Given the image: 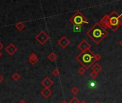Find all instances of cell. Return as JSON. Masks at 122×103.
Wrapping results in <instances>:
<instances>
[{
  "mask_svg": "<svg viewBox=\"0 0 122 103\" xmlns=\"http://www.w3.org/2000/svg\"><path fill=\"white\" fill-rule=\"evenodd\" d=\"M108 32L100 23L96 22L87 31L86 35L88 36L93 42L96 44H100L103 39L108 35Z\"/></svg>",
  "mask_w": 122,
  "mask_h": 103,
  "instance_id": "6da1fadb",
  "label": "cell"
},
{
  "mask_svg": "<svg viewBox=\"0 0 122 103\" xmlns=\"http://www.w3.org/2000/svg\"><path fill=\"white\" fill-rule=\"evenodd\" d=\"M100 59L101 56L98 54H94L91 49L81 52L76 57V60L86 69H88L96 61Z\"/></svg>",
  "mask_w": 122,
  "mask_h": 103,
  "instance_id": "7a4b0ae2",
  "label": "cell"
},
{
  "mask_svg": "<svg viewBox=\"0 0 122 103\" xmlns=\"http://www.w3.org/2000/svg\"><path fill=\"white\" fill-rule=\"evenodd\" d=\"M110 29L113 31H116L122 25V14H118L117 11H112L108 15Z\"/></svg>",
  "mask_w": 122,
  "mask_h": 103,
  "instance_id": "3957f363",
  "label": "cell"
},
{
  "mask_svg": "<svg viewBox=\"0 0 122 103\" xmlns=\"http://www.w3.org/2000/svg\"><path fill=\"white\" fill-rule=\"evenodd\" d=\"M69 21L73 25V26L78 27H81L82 26L87 24L88 23L87 18L83 14H82L79 11H77L73 15H72L70 17Z\"/></svg>",
  "mask_w": 122,
  "mask_h": 103,
  "instance_id": "277c9868",
  "label": "cell"
},
{
  "mask_svg": "<svg viewBox=\"0 0 122 103\" xmlns=\"http://www.w3.org/2000/svg\"><path fill=\"white\" fill-rule=\"evenodd\" d=\"M49 35L44 30H41L38 34L36 35L35 39L38 43H39L41 45L45 44L49 40Z\"/></svg>",
  "mask_w": 122,
  "mask_h": 103,
  "instance_id": "5b68a950",
  "label": "cell"
},
{
  "mask_svg": "<svg viewBox=\"0 0 122 103\" xmlns=\"http://www.w3.org/2000/svg\"><path fill=\"white\" fill-rule=\"evenodd\" d=\"M78 49L81 51V52H85V51H87V50H90L91 49V45L85 39L82 40L77 46Z\"/></svg>",
  "mask_w": 122,
  "mask_h": 103,
  "instance_id": "8992f818",
  "label": "cell"
},
{
  "mask_svg": "<svg viewBox=\"0 0 122 103\" xmlns=\"http://www.w3.org/2000/svg\"><path fill=\"white\" fill-rule=\"evenodd\" d=\"M71 44V41L65 36L61 37L59 41H58V44L62 48V49H66L69 44Z\"/></svg>",
  "mask_w": 122,
  "mask_h": 103,
  "instance_id": "52a82bcc",
  "label": "cell"
},
{
  "mask_svg": "<svg viewBox=\"0 0 122 103\" xmlns=\"http://www.w3.org/2000/svg\"><path fill=\"white\" fill-rule=\"evenodd\" d=\"M5 51H6L9 55L11 56V55H14V54L18 51V48H17V46H16L14 44L10 43V44H9L6 46Z\"/></svg>",
  "mask_w": 122,
  "mask_h": 103,
  "instance_id": "ba28073f",
  "label": "cell"
},
{
  "mask_svg": "<svg viewBox=\"0 0 122 103\" xmlns=\"http://www.w3.org/2000/svg\"><path fill=\"white\" fill-rule=\"evenodd\" d=\"M41 84L42 86H44V88H50L51 86H53L54 81L49 77H46L41 82Z\"/></svg>",
  "mask_w": 122,
  "mask_h": 103,
  "instance_id": "9c48e42d",
  "label": "cell"
},
{
  "mask_svg": "<svg viewBox=\"0 0 122 103\" xmlns=\"http://www.w3.org/2000/svg\"><path fill=\"white\" fill-rule=\"evenodd\" d=\"M99 23L105 28V29H110V24H109V16L108 14L104 15L101 19L100 20Z\"/></svg>",
  "mask_w": 122,
  "mask_h": 103,
  "instance_id": "30bf717a",
  "label": "cell"
},
{
  "mask_svg": "<svg viewBox=\"0 0 122 103\" xmlns=\"http://www.w3.org/2000/svg\"><path fill=\"white\" fill-rule=\"evenodd\" d=\"M29 62L31 64H33V65L36 64L39 62V57H38V56H37L35 53L32 52V53L29 55Z\"/></svg>",
  "mask_w": 122,
  "mask_h": 103,
  "instance_id": "8fae6325",
  "label": "cell"
},
{
  "mask_svg": "<svg viewBox=\"0 0 122 103\" xmlns=\"http://www.w3.org/2000/svg\"><path fill=\"white\" fill-rule=\"evenodd\" d=\"M40 93L44 98L48 99L52 94V91L50 89V88H44L43 89H41Z\"/></svg>",
  "mask_w": 122,
  "mask_h": 103,
  "instance_id": "7c38bea8",
  "label": "cell"
},
{
  "mask_svg": "<svg viewBox=\"0 0 122 103\" xmlns=\"http://www.w3.org/2000/svg\"><path fill=\"white\" fill-rule=\"evenodd\" d=\"M14 26H15V28H16L18 31H22L23 29H24V28H25L26 25H25V24H24L23 21H18L17 23H16V24H15Z\"/></svg>",
  "mask_w": 122,
  "mask_h": 103,
  "instance_id": "4fadbf2b",
  "label": "cell"
},
{
  "mask_svg": "<svg viewBox=\"0 0 122 103\" xmlns=\"http://www.w3.org/2000/svg\"><path fill=\"white\" fill-rule=\"evenodd\" d=\"M102 70H103L102 67H101L100 64H98V63H96V64H94L92 66V71H93V72H96V73L98 74V73L101 72Z\"/></svg>",
  "mask_w": 122,
  "mask_h": 103,
  "instance_id": "5bb4252c",
  "label": "cell"
},
{
  "mask_svg": "<svg viewBox=\"0 0 122 103\" xmlns=\"http://www.w3.org/2000/svg\"><path fill=\"white\" fill-rule=\"evenodd\" d=\"M47 58H48V59H49V60H50L51 62H55V61H56V60H57L58 57H57V55H56L54 52H51L50 54H48Z\"/></svg>",
  "mask_w": 122,
  "mask_h": 103,
  "instance_id": "9a60e30c",
  "label": "cell"
},
{
  "mask_svg": "<svg viewBox=\"0 0 122 103\" xmlns=\"http://www.w3.org/2000/svg\"><path fill=\"white\" fill-rule=\"evenodd\" d=\"M11 78H12V79L14 80V81H18V80H19V79L21 78V76L19 73H14V74H12Z\"/></svg>",
  "mask_w": 122,
  "mask_h": 103,
  "instance_id": "2e32d148",
  "label": "cell"
},
{
  "mask_svg": "<svg viewBox=\"0 0 122 103\" xmlns=\"http://www.w3.org/2000/svg\"><path fill=\"white\" fill-rule=\"evenodd\" d=\"M78 92H79V89H78L77 88V87H76V86L73 87L71 89V93L72 94H73V95L77 94Z\"/></svg>",
  "mask_w": 122,
  "mask_h": 103,
  "instance_id": "e0dca14e",
  "label": "cell"
},
{
  "mask_svg": "<svg viewBox=\"0 0 122 103\" xmlns=\"http://www.w3.org/2000/svg\"><path fill=\"white\" fill-rule=\"evenodd\" d=\"M51 73L54 76V77H59L60 75V71L59 69L57 68H54L52 71H51Z\"/></svg>",
  "mask_w": 122,
  "mask_h": 103,
  "instance_id": "ac0fdd59",
  "label": "cell"
},
{
  "mask_svg": "<svg viewBox=\"0 0 122 103\" xmlns=\"http://www.w3.org/2000/svg\"><path fill=\"white\" fill-rule=\"evenodd\" d=\"M86 69H84L83 67H79L78 69H77V72L80 74V75H83V74H84L85 73H86Z\"/></svg>",
  "mask_w": 122,
  "mask_h": 103,
  "instance_id": "d6986e66",
  "label": "cell"
},
{
  "mask_svg": "<svg viewBox=\"0 0 122 103\" xmlns=\"http://www.w3.org/2000/svg\"><path fill=\"white\" fill-rule=\"evenodd\" d=\"M80 101L78 100V99H77L76 97H72L70 100H69V103H79Z\"/></svg>",
  "mask_w": 122,
  "mask_h": 103,
  "instance_id": "ffe728a7",
  "label": "cell"
},
{
  "mask_svg": "<svg viewBox=\"0 0 122 103\" xmlns=\"http://www.w3.org/2000/svg\"><path fill=\"white\" fill-rule=\"evenodd\" d=\"M98 74V73H96V72L92 71V72L89 74V77H90L91 78H92V79H96V78L97 77Z\"/></svg>",
  "mask_w": 122,
  "mask_h": 103,
  "instance_id": "44dd1931",
  "label": "cell"
},
{
  "mask_svg": "<svg viewBox=\"0 0 122 103\" xmlns=\"http://www.w3.org/2000/svg\"><path fill=\"white\" fill-rule=\"evenodd\" d=\"M3 81H4V77H3V76H2V75H1V74H0V83H1V82H2Z\"/></svg>",
  "mask_w": 122,
  "mask_h": 103,
  "instance_id": "7402d4cb",
  "label": "cell"
},
{
  "mask_svg": "<svg viewBox=\"0 0 122 103\" xmlns=\"http://www.w3.org/2000/svg\"><path fill=\"white\" fill-rule=\"evenodd\" d=\"M3 48H4V44L0 41V51H1Z\"/></svg>",
  "mask_w": 122,
  "mask_h": 103,
  "instance_id": "603a6c76",
  "label": "cell"
},
{
  "mask_svg": "<svg viewBox=\"0 0 122 103\" xmlns=\"http://www.w3.org/2000/svg\"><path fill=\"white\" fill-rule=\"evenodd\" d=\"M18 103H26V102H25L24 100H21V101H19Z\"/></svg>",
  "mask_w": 122,
  "mask_h": 103,
  "instance_id": "cb8c5ba5",
  "label": "cell"
},
{
  "mask_svg": "<svg viewBox=\"0 0 122 103\" xmlns=\"http://www.w3.org/2000/svg\"><path fill=\"white\" fill-rule=\"evenodd\" d=\"M119 45L122 47V39H121V40L119 41Z\"/></svg>",
  "mask_w": 122,
  "mask_h": 103,
  "instance_id": "d4e9b609",
  "label": "cell"
},
{
  "mask_svg": "<svg viewBox=\"0 0 122 103\" xmlns=\"http://www.w3.org/2000/svg\"><path fill=\"white\" fill-rule=\"evenodd\" d=\"M79 103H86V101H84V100H82V101H81Z\"/></svg>",
  "mask_w": 122,
  "mask_h": 103,
  "instance_id": "484cf974",
  "label": "cell"
},
{
  "mask_svg": "<svg viewBox=\"0 0 122 103\" xmlns=\"http://www.w3.org/2000/svg\"><path fill=\"white\" fill-rule=\"evenodd\" d=\"M2 56H3V53H2V52H1L0 51V58H1V57Z\"/></svg>",
  "mask_w": 122,
  "mask_h": 103,
  "instance_id": "4316f807",
  "label": "cell"
},
{
  "mask_svg": "<svg viewBox=\"0 0 122 103\" xmlns=\"http://www.w3.org/2000/svg\"><path fill=\"white\" fill-rule=\"evenodd\" d=\"M61 103H68V102H66V100H64V101H63V102H61Z\"/></svg>",
  "mask_w": 122,
  "mask_h": 103,
  "instance_id": "83f0119b",
  "label": "cell"
},
{
  "mask_svg": "<svg viewBox=\"0 0 122 103\" xmlns=\"http://www.w3.org/2000/svg\"><path fill=\"white\" fill-rule=\"evenodd\" d=\"M94 103H99V102H95Z\"/></svg>",
  "mask_w": 122,
  "mask_h": 103,
  "instance_id": "f1b7e54d",
  "label": "cell"
},
{
  "mask_svg": "<svg viewBox=\"0 0 122 103\" xmlns=\"http://www.w3.org/2000/svg\"><path fill=\"white\" fill-rule=\"evenodd\" d=\"M121 78H122V74H121Z\"/></svg>",
  "mask_w": 122,
  "mask_h": 103,
  "instance_id": "f546056e",
  "label": "cell"
},
{
  "mask_svg": "<svg viewBox=\"0 0 122 103\" xmlns=\"http://www.w3.org/2000/svg\"><path fill=\"white\" fill-rule=\"evenodd\" d=\"M121 72H122V67H121Z\"/></svg>",
  "mask_w": 122,
  "mask_h": 103,
  "instance_id": "4dcf8cb0",
  "label": "cell"
}]
</instances>
